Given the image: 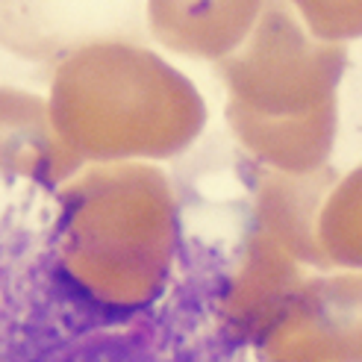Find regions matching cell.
<instances>
[{"instance_id":"6da1fadb","label":"cell","mask_w":362,"mask_h":362,"mask_svg":"<svg viewBox=\"0 0 362 362\" xmlns=\"http://www.w3.org/2000/svg\"><path fill=\"white\" fill-rule=\"evenodd\" d=\"M341 71V45L315 42L292 15L268 12L250 50L230 65L242 136L277 165L318 168L333 148Z\"/></svg>"},{"instance_id":"7a4b0ae2","label":"cell","mask_w":362,"mask_h":362,"mask_svg":"<svg viewBox=\"0 0 362 362\" xmlns=\"http://www.w3.org/2000/svg\"><path fill=\"white\" fill-rule=\"evenodd\" d=\"M0 362H194L148 318L42 315L0 333Z\"/></svg>"},{"instance_id":"3957f363","label":"cell","mask_w":362,"mask_h":362,"mask_svg":"<svg viewBox=\"0 0 362 362\" xmlns=\"http://www.w3.org/2000/svg\"><path fill=\"white\" fill-rule=\"evenodd\" d=\"M259 0H162L159 24L183 50L221 53L253 24Z\"/></svg>"},{"instance_id":"277c9868","label":"cell","mask_w":362,"mask_h":362,"mask_svg":"<svg viewBox=\"0 0 362 362\" xmlns=\"http://www.w3.org/2000/svg\"><path fill=\"white\" fill-rule=\"evenodd\" d=\"M318 227L339 262L362 265V165L345 174L327 192Z\"/></svg>"},{"instance_id":"5b68a950","label":"cell","mask_w":362,"mask_h":362,"mask_svg":"<svg viewBox=\"0 0 362 362\" xmlns=\"http://www.w3.org/2000/svg\"><path fill=\"white\" fill-rule=\"evenodd\" d=\"M295 6L321 42L362 39V0H295Z\"/></svg>"}]
</instances>
